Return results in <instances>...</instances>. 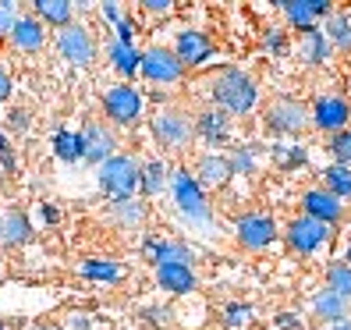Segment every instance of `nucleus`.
Wrapping results in <instances>:
<instances>
[{"mask_svg": "<svg viewBox=\"0 0 351 330\" xmlns=\"http://www.w3.org/2000/svg\"><path fill=\"white\" fill-rule=\"evenodd\" d=\"M213 96L223 110H231V114H245V110H252L256 107V86H252V78L231 68V71H223L217 82H213Z\"/></svg>", "mask_w": 351, "mask_h": 330, "instance_id": "f257e3e1", "label": "nucleus"}, {"mask_svg": "<svg viewBox=\"0 0 351 330\" xmlns=\"http://www.w3.org/2000/svg\"><path fill=\"white\" fill-rule=\"evenodd\" d=\"M99 185H103V192H110L117 202L132 199V192L138 189V163L132 156H110L99 167Z\"/></svg>", "mask_w": 351, "mask_h": 330, "instance_id": "f03ea898", "label": "nucleus"}, {"mask_svg": "<svg viewBox=\"0 0 351 330\" xmlns=\"http://www.w3.org/2000/svg\"><path fill=\"white\" fill-rule=\"evenodd\" d=\"M57 50L64 60H71V64H89V60L96 57V47H93V36L86 29L78 25H64L57 36Z\"/></svg>", "mask_w": 351, "mask_h": 330, "instance_id": "7ed1b4c3", "label": "nucleus"}, {"mask_svg": "<svg viewBox=\"0 0 351 330\" xmlns=\"http://www.w3.org/2000/svg\"><path fill=\"white\" fill-rule=\"evenodd\" d=\"M138 68L149 82H174L181 75V60L174 57V50H163V47H153L138 57Z\"/></svg>", "mask_w": 351, "mask_h": 330, "instance_id": "20e7f679", "label": "nucleus"}, {"mask_svg": "<svg viewBox=\"0 0 351 330\" xmlns=\"http://www.w3.org/2000/svg\"><path fill=\"white\" fill-rule=\"evenodd\" d=\"M153 132H156V139L163 142V146L178 150V146H184V142L192 139V121L184 114H178V110H163L153 121Z\"/></svg>", "mask_w": 351, "mask_h": 330, "instance_id": "39448f33", "label": "nucleus"}, {"mask_svg": "<svg viewBox=\"0 0 351 330\" xmlns=\"http://www.w3.org/2000/svg\"><path fill=\"white\" fill-rule=\"evenodd\" d=\"M103 107H107V114L117 121V125H132V121L138 117V110H142V96L132 86H114L107 93V99H103Z\"/></svg>", "mask_w": 351, "mask_h": 330, "instance_id": "423d86ee", "label": "nucleus"}, {"mask_svg": "<svg viewBox=\"0 0 351 330\" xmlns=\"http://www.w3.org/2000/svg\"><path fill=\"white\" fill-rule=\"evenodd\" d=\"M174 196H178V206H181L189 217H195V220L210 217V210H206V199H202V192H199V181H195L189 171H178V174H174Z\"/></svg>", "mask_w": 351, "mask_h": 330, "instance_id": "0eeeda50", "label": "nucleus"}, {"mask_svg": "<svg viewBox=\"0 0 351 330\" xmlns=\"http://www.w3.org/2000/svg\"><path fill=\"white\" fill-rule=\"evenodd\" d=\"M287 241H291V249H298V252H313L316 245L326 241V224H319L313 217H302L287 228Z\"/></svg>", "mask_w": 351, "mask_h": 330, "instance_id": "6e6552de", "label": "nucleus"}, {"mask_svg": "<svg viewBox=\"0 0 351 330\" xmlns=\"http://www.w3.org/2000/svg\"><path fill=\"white\" fill-rule=\"evenodd\" d=\"M266 125L274 132H298L305 125V107L295 99H277L270 110H266Z\"/></svg>", "mask_w": 351, "mask_h": 330, "instance_id": "1a4fd4ad", "label": "nucleus"}, {"mask_svg": "<svg viewBox=\"0 0 351 330\" xmlns=\"http://www.w3.org/2000/svg\"><path fill=\"white\" fill-rule=\"evenodd\" d=\"M110 153H114L110 128H103V125H96V121H89L86 132H82V156L103 163V160H110Z\"/></svg>", "mask_w": 351, "mask_h": 330, "instance_id": "9d476101", "label": "nucleus"}, {"mask_svg": "<svg viewBox=\"0 0 351 330\" xmlns=\"http://www.w3.org/2000/svg\"><path fill=\"white\" fill-rule=\"evenodd\" d=\"M302 206H305V213L313 217V220H319V224H334V220H341V199L337 196H330L326 189H308L305 192V199H302Z\"/></svg>", "mask_w": 351, "mask_h": 330, "instance_id": "9b49d317", "label": "nucleus"}, {"mask_svg": "<svg viewBox=\"0 0 351 330\" xmlns=\"http://www.w3.org/2000/svg\"><path fill=\"white\" fill-rule=\"evenodd\" d=\"M156 281H160L163 292H174V295H184L195 287V274H192V266H184V263H160Z\"/></svg>", "mask_w": 351, "mask_h": 330, "instance_id": "f8f14e48", "label": "nucleus"}, {"mask_svg": "<svg viewBox=\"0 0 351 330\" xmlns=\"http://www.w3.org/2000/svg\"><path fill=\"white\" fill-rule=\"evenodd\" d=\"M238 238H241L245 249H263V245L274 238V220L263 217V213L245 217V220L238 224Z\"/></svg>", "mask_w": 351, "mask_h": 330, "instance_id": "ddd939ff", "label": "nucleus"}, {"mask_svg": "<svg viewBox=\"0 0 351 330\" xmlns=\"http://www.w3.org/2000/svg\"><path fill=\"white\" fill-rule=\"evenodd\" d=\"M313 121H316L323 132H337V128H344V121H348V103H344L341 96H323V99L316 103Z\"/></svg>", "mask_w": 351, "mask_h": 330, "instance_id": "4468645a", "label": "nucleus"}, {"mask_svg": "<svg viewBox=\"0 0 351 330\" xmlns=\"http://www.w3.org/2000/svg\"><path fill=\"white\" fill-rule=\"evenodd\" d=\"M210 50H213V47H210V39H206V36H199V32H181L174 57L181 60V64H199V60L210 57Z\"/></svg>", "mask_w": 351, "mask_h": 330, "instance_id": "2eb2a0df", "label": "nucleus"}, {"mask_svg": "<svg viewBox=\"0 0 351 330\" xmlns=\"http://www.w3.org/2000/svg\"><path fill=\"white\" fill-rule=\"evenodd\" d=\"M280 8H284V11H287V18H291L295 25H302V29H308L319 14H326V11H330L326 0H284Z\"/></svg>", "mask_w": 351, "mask_h": 330, "instance_id": "dca6fc26", "label": "nucleus"}, {"mask_svg": "<svg viewBox=\"0 0 351 330\" xmlns=\"http://www.w3.org/2000/svg\"><path fill=\"white\" fill-rule=\"evenodd\" d=\"M11 43L18 50H39V47H43V25H39L36 18H14Z\"/></svg>", "mask_w": 351, "mask_h": 330, "instance_id": "f3484780", "label": "nucleus"}, {"mask_svg": "<svg viewBox=\"0 0 351 330\" xmlns=\"http://www.w3.org/2000/svg\"><path fill=\"white\" fill-rule=\"evenodd\" d=\"M146 256L160 266V263H192V249L189 245H178V241H146Z\"/></svg>", "mask_w": 351, "mask_h": 330, "instance_id": "a211bd4d", "label": "nucleus"}, {"mask_svg": "<svg viewBox=\"0 0 351 330\" xmlns=\"http://www.w3.org/2000/svg\"><path fill=\"white\" fill-rule=\"evenodd\" d=\"M36 14L43 18V22H53V25L64 29L71 22V4H68V0H39Z\"/></svg>", "mask_w": 351, "mask_h": 330, "instance_id": "6ab92c4d", "label": "nucleus"}, {"mask_svg": "<svg viewBox=\"0 0 351 330\" xmlns=\"http://www.w3.org/2000/svg\"><path fill=\"white\" fill-rule=\"evenodd\" d=\"M313 309H316V313H319L323 320H341V316H344V309H348V298L334 295V292L326 287V292H319V295H316Z\"/></svg>", "mask_w": 351, "mask_h": 330, "instance_id": "aec40b11", "label": "nucleus"}, {"mask_svg": "<svg viewBox=\"0 0 351 330\" xmlns=\"http://www.w3.org/2000/svg\"><path fill=\"white\" fill-rule=\"evenodd\" d=\"M199 174H202V181H210V185H223L227 178H231V163L217 160V156H206L199 163Z\"/></svg>", "mask_w": 351, "mask_h": 330, "instance_id": "412c9836", "label": "nucleus"}, {"mask_svg": "<svg viewBox=\"0 0 351 330\" xmlns=\"http://www.w3.org/2000/svg\"><path fill=\"white\" fill-rule=\"evenodd\" d=\"M199 132L210 139V142L223 139V135H227V117H223L220 110H206V114L199 117Z\"/></svg>", "mask_w": 351, "mask_h": 330, "instance_id": "4be33fe9", "label": "nucleus"}, {"mask_svg": "<svg viewBox=\"0 0 351 330\" xmlns=\"http://www.w3.org/2000/svg\"><path fill=\"white\" fill-rule=\"evenodd\" d=\"M0 238L4 241H25L29 238V220L22 213H8L4 224H0Z\"/></svg>", "mask_w": 351, "mask_h": 330, "instance_id": "5701e85b", "label": "nucleus"}, {"mask_svg": "<svg viewBox=\"0 0 351 330\" xmlns=\"http://www.w3.org/2000/svg\"><path fill=\"white\" fill-rule=\"evenodd\" d=\"M326 281H330V292H334V295H341V298H351V266H348V263L330 266Z\"/></svg>", "mask_w": 351, "mask_h": 330, "instance_id": "b1692460", "label": "nucleus"}, {"mask_svg": "<svg viewBox=\"0 0 351 330\" xmlns=\"http://www.w3.org/2000/svg\"><path fill=\"white\" fill-rule=\"evenodd\" d=\"M138 185H142L149 196L160 192V189H163V163H160V160H149L146 167H138Z\"/></svg>", "mask_w": 351, "mask_h": 330, "instance_id": "393cba45", "label": "nucleus"}, {"mask_svg": "<svg viewBox=\"0 0 351 330\" xmlns=\"http://www.w3.org/2000/svg\"><path fill=\"white\" fill-rule=\"evenodd\" d=\"M53 146H57V156H60V160H78V156H82V135L60 132V135L53 139Z\"/></svg>", "mask_w": 351, "mask_h": 330, "instance_id": "a878e982", "label": "nucleus"}, {"mask_svg": "<svg viewBox=\"0 0 351 330\" xmlns=\"http://www.w3.org/2000/svg\"><path fill=\"white\" fill-rule=\"evenodd\" d=\"M326 192L330 196H351V171L348 167H330L326 171Z\"/></svg>", "mask_w": 351, "mask_h": 330, "instance_id": "bb28decb", "label": "nucleus"}, {"mask_svg": "<svg viewBox=\"0 0 351 330\" xmlns=\"http://www.w3.org/2000/svg\"><path fill=\"white\" fill-rule=\"evenodd\" d=\"M82 274L93 277V281H117V277H121V270H117L114 263H107V259H89V263H82Z\"/></svg>", "mask_w": 351, "mask_h": 330, "instance_id": "cd10ccee", "label": "nucleus"}, {"mask_svg": "<svg viewBox=\"0 0 351 330\" xmlns=\"http://www.w3.org/2000/svg\"><path fill=\"white\" fill-rule=\"evenodd\" d=\"M110 57H114V64H117V71H125V75H132L135 68H138V57L142 54H135L132 47H125V43H117L114 50H110Z\"/></svg>", "mask_w": 351, "mask_h": 330, "instance_id": "c85d7f7f", "label": "nucleus"}, {"mask_svg": "<svg viewBox=\"0 0 351 330\" xmlns=\"http://www.w3.org/2000/svg\"><path fill=\"white\" fill-rule=\"evenodd\" d=\"M326 36H334V43H337V47H351V25L344 22V18H330Z\"/></svg>", "mask_w": 351, "mask_h": 330, "instance_id": "c756f323", "label": "nucleus"}, {"mask_svg": "<svg viewBox=\"0 0 351 330\" xmlns=\"http://www.w3.org/2000/svg\"><path fill=\"white\" fill-rule=\"evenodd\" d=\"M114 210L121 213V220H125V224H138V220H142V206H138L135 199H121Z\"/></svg>", "mask_w": 351, "mask_h": 330, "instance_id": "7c9ffc66", "label": "nucleus"}, {"mask_svg": "<svg viewBox=\"0 0 351 330\" xmlns=\"http://www.w3.org/2000/svg\"><path fill=\"white\" fill-rule=\"evenodd\" d=\"M330 150H334V156H337L341 163H351V132H341Z\"/></svg>", "mask_w": 351, "mask_h": 330, "instance_id": "2f4dec72", "label": "nucleus"}, {"mask_svg": "<svg viewBox=\"0 0 351 330\" xmlns=\"http://www.w3.org/2000/svg\"><path fill=\"white\" fill-rule=\"evenodd\" d=\"M14 25V4H0V32H11Z\"/></svg>", "mask_w": 351, "mask_h": 330, "instance_id": "473e14b6", "label": "nucleus"}, {"mask_svg": "<svg viewBox=\"0 0 351 330\" xmlns=\"http://www.w3.org/2000/svg\"><path fill=\"white\" fill-rule=\"evenodd\" d=\"M305 39H308V57L319 60V57H323V36H319V32H308Z\"/></svg>", "mask_w": 351, "mask_h": 330, "instance_id": "72a5a7b5", "label": "nucleus"}, {"mask_svg": "<svg viewBox=\"0 0 351 330\" xmlns=\"http://www.w3.org/2000/svg\"><path fill=\"white\" fill-rule=\"evenodd\" d=\"M227 316H231V323H249L252 309H245V305H231V309H227Z\"/></svg>", "mask_w": 351, "mask_h": 330, "instance_id": "f704fd0d", "label": "nucleus"}, {"mask_svg": "<svg viewBox=\"0 0 351 330\" xmlns=\"http://www.w3.org/2000/svg\"><path fill=\"white\" fill-rule=\"evenodd\" d=\"M142 8H149V11H160V14H163V11L171 8V4H167V0H146V4H142Z\"/></svg>", "mask_w": 351, "mask_h": 330, "instance_id": "c9c22d12", "label": "nucleus"}, {"mask_svg": "<svg viewBox=\"0 0 351 330\" xmlns=\"http://www.w3.org/2000/svg\"><path fill=\"white\" fill-rule=\"evenodd\" d=\"M121 43L132 47V25H128V22H121Z\"/></svg>", "mask_w": 351, "mask_h": 330, "instance_id": "e433bc0d", "label": "nucleus"}, {"mask_svg": "<svg viewBox=\"0 0 351 330\" xmlns=\"http://www.w3.org/2000/svg\"><path fill=\"white\" fill-rule=\"evenodd\" d=\"M8 93H11V82H8L4 71H0V99H8Z\"/></svg>", "mask_w": 351, "mask_h": 330, "instance_id": "4c0bfd02", "label": "nucleus"}, {"mask_svg": "<svg viewBox=\"0 0 351 330\" xmlns=\"http://www.w3.org/2000/svg\"><path fill=\"white\" fill-rule=\"evenodd\" d=\"M11 128H25V114H22V110L11 114Z\"/></svg>", "mask_w": 351, "mask_h": 330, "instance_id": "58836bf2", "label": "nucleus"}, {"mask_svg": "<svg viewBox=\"0 0 351 330\" xmlns=\"http://www.w3.org/2000/svg\"><path fill=\"white\" fill-rule=\"evenodd\" d=\"M103 11H107V18H114V22H117V18H121V11H117V4H103Z\"/></svg>", "mask_w": 351, "mask_h": 330, "instance_id": "ea45409f", "label": "nucleus"}, {"mask_svg": "<svg viewBox=\"0 0 351 330\" xmlns=\"http://www.w3.org/2000/svg\"><path fill=\"white\" fill-rule=\"evenodd\" d=\"M330 330H351V323L348 320H334V323H330Z\"/></svg>", "mask_w": 351, "mask_h": 330, "instance_id": "a19ab883", "label": "nucleus"}, {"mask_svg": "<svg viewBox=\"0 0 351 330\" xmlns=\"http://www.w3.org/2000/svg\"><path fill=\"white\" fill-rule=\"evenodd\" d=\"M0 156H4V163L11 167V146H8V142H4V146H0Z\"/></svg>", "mask_w": 351, "mask_h": 330, "instance_id": "79ce46f5", "label": "nucleus"}, {"mask_svg": "<svg viewBox=\"0 0 351 330\" xmlns=\"http://www.w3.org/2000/svg\"><path fill=\"white\" fill-rule=\"evenodd\" d=\"M36 330H47V327H36Z\"/></svg>", "mask_w": 351, "mask_h": 330, "instance_id": "37998d69", "label": "nucleus"}, {"mask_svg": "<svg viewBox=\"0 0 351 330\" xmlns=\"http://www.w3.org/2000/svg\"><path fill=\"white\" fill-rule=\"evenodd\" d=\"M348 263H351V252H348Z\"/></svg>", "mask_w": 351, "mask_h": 330, "instance_id": "c03bdc74", "label": "nucleus"}, {"mask_svg": "<svg viewBox=\"0 0 351 330\" xmlns=\"http://www.w3.org/2000/svg\"><path fill=\"white\" fill-rule=\"evenodd\" d=\"M0 330H4V327H0Z\"/></svg>", "mask_w": 351, "mask_h": 330, "instance_id": "a18cd8bd", "label": "nucleus"}]
</instances>
